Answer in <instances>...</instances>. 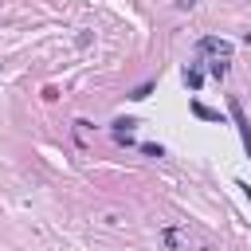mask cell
<instances>
[{
	"instance_id": "obj_1",
	"label": "cell",
	"mask_w": 251,
	"mask_h": 251,
	"mask_svg": "<svg viewBox=\"0 0 251 251\" xmlns=\"http://www.w3.org/2000/svg\"><path fill=\"white\" fill-rule=\"evenodd\" d=\"M227 110H231V118H235V129H239V137H243V149H247V157H251V122H247V114H243L239 98H231V102H227Z\"/></svg>"
},
{
	"instance_id": "obj_6",
	"label": "cell",
	"mask_w": 251,
	"mask_h": 251,
	"mask_svg": "<svg viewBox=\"0 0 251 251\" xmlns=\"http://www.w3.org/2000/svg\"><path fill=\"white\" fill-rule=\"evenodd\" d=\"M149 94H153V82H145V86H137V90H133L129 98H149Z\"/></svg>"
},
{
	"instance_id": "obj_4",
	"label": "cell",
	"mask_w": 251,
	"mask_h": 251,
	"mask_svg": "<svg viewBox=\"0 0 251 251\" xmlns=\"http://www.w3.org/2000/svg\"><path fill=\"white\" fill-rule=\"evenodd\" d=\"M192 114L204 118V122H220V110H208V106H200V102H192Z\"/></svg>"
},
{
	"instance_id": "obj_5",
	"label": "cell",
	"mask_w": 251,
	"mask_h": 251,
	"mask_svg": "<svg viewBox=\"0 0 251 251\" xmlns=\"http://www.w3.org/2000/svg\"><path fill=\"white\" fill-rule=\"evenodd\" d=\"M184 82H188L192 90H200V82H204V75H200L196 67H188V71H184Z\"/></svg>"
},
{
	"instance_id": "obj_3",
	"label": "cell",
	"mask_w": 251,
	"mask_h": 251,
	"mask_svg": "<svg viewBox=\"0 0 251 251\" xmlns=\"http://www.w3.org/2000/svg\"><path fill=\"white\" fill-rule=\"evenodd\" d=\"M165 243H169V251H184L180 243H184V227H169L165 231Z\"/></svg>"
},
{
	"instance_id": "obj_2",
	"label": "cell",
	"mask_w": 251,
	"mask_h": 251,
	"mask_svg": "<svg viewBox=\"0 0 251 251\" xmlns=\"http://www.w3.org/2000/svg\"><path fill=\"white\" fill-rule=\"evenodd\" d=\"M200 51H204V55H216V59H227V55H231V43H227V39H216V35H204V39H200Z\"/></svg>"
}]
</instances>
